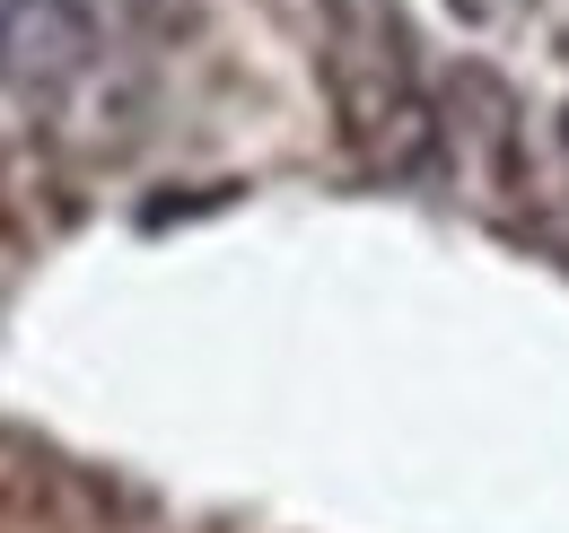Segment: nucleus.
<instances>
[{
	"label": "nucleus",
	"mask_w": 569,
	"mask_h": 533,
	"mask_svg": "<svg viewBox=\"0 0 569 533\" xmlns=\"http://www.w3.org/2000/svg\"><path fill=\"white\" fill-rule=\"evenodd\" d=\"M97 62V18L79 0H0V88L27 105L71 97Z\"/></svg>",
	"instance_id": "nucleus-2"
},
{
	"label": "nucleus",
	"mask_w": 569,
	"mask_h": 533,
	"mask_svg": "<svg viewBox=\"0 0 569 533\" xmlns=\"http://www.w3.org/2000/svg\"><path fill=\"white\" fill-rule=\"evenodd\" d=\"M316 79L333 105V132L377 175H421L438 149V105L412 62V27L395 0H325L316 18Z\"/></svg>",
	"instance_id": "nucleus-1"
},
{
	"label": "nucleus",
	"mask_w": 569,
	"mask_h": 533,
	"mask_svg": "<svg viewBox=\"0 0 569 533\" xmlns=\"http://www.w3.org/2000/svg\"><path fill=\"white\" fill-rule=\"evenodd\" d=\"M465 27H517V18H535L543 0H447Z\"/></svg>",
	"instance_id": "nucleus-4"
},
{
	"label": "nucleus",
	"mask_w": 569,
	"mask_h": 533,
	"mask_svg": "<svg viewBox=\"0 0 569 533\" xmlns=\"http://www.w3.org/2000/svg\"><path fill=\"white\" fill-rule=\"evenodd\" d=\"M438 140L456 149V167L482 184V193H517V167H526V105L499 70L465 62L438 97Z\"/></svg>",
	"instance_id": "nucleus-3"
}]
</instances>
